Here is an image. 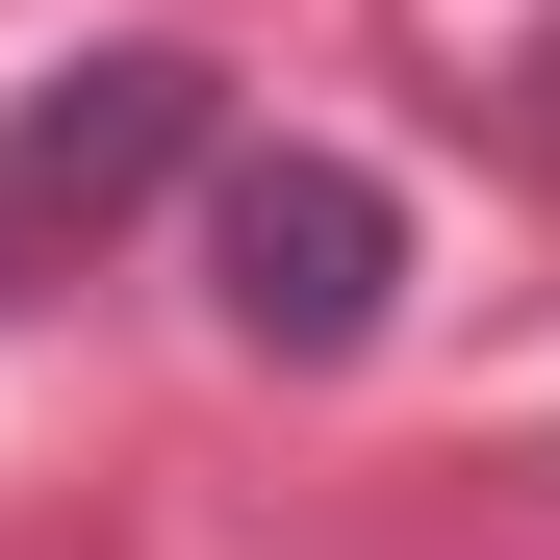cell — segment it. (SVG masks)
<instances>
[{
  "mask_svg": "<svg viewBox=\"0 0 560 560\" xmlns=\"http://www.w3.org/2000/svg\"><path fill=\"white\" fill-rule=\"evenodd\" d=\"M205 306L280 357V383L383 357V306H408V178H383V153H331V128L205 153Z\"/></svg>",
  "mask_w": 560,
  "mask_h": 560,
  "instance_id": "cell-1",
  "label": "cell"
},
{
  "mask_svg": "<svg viewBox=\"0 0 560 560\" xmlns=\"http://www.w3.org/2000/svg\"><path fill=\"white\" fill-rule=\"evenodd\" d=\"M535 485H560V458H535Z\"/></svg>",
  "mask_w": 560,
  "mask_h": 560,
  "instance_id": "cell-3",
  "label": "cell"
},
{
  "mask_svg": "<svg viewBox=\"0 0 560 560\" xmlns=\"http://www.w3.org/2000/svg\"><path fill=\"white\" fill-rule=\"evenodd\" d=\"M205 153H230V128H205V51H77V77H26V103H0V306H51L77 255H128Z\"/></svg>",
  "mask_w": 560,
  "mask_h": 560,
  "instance_id": "cell-2",
  "label": "cell"
}]
</instances>
